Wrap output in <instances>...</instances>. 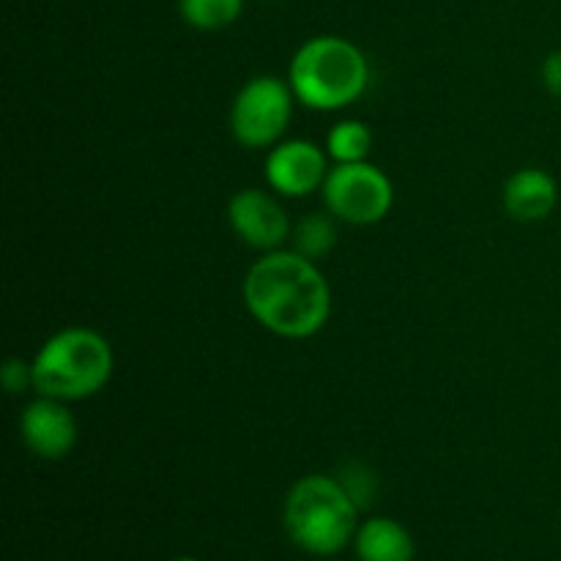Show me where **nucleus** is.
I'll use <instances>...</instances> for the list:
<instances>
[{
	"label": "nucleus",
	"mask_w": 561,
	"mask_h": 561,
	"mask_svg": "<svg viewBox=\"0 0 561 561\" xmlns=\"http://www.w3.org/2000/svg\"><path fill=\"white\" fill-rule=\"evenodd\" d=\"M359 513L337 477L307 474L285 496L283 526L299 551L329 559L354 546Z\"/></svg>",
	"instance_id": "f03ea898"
},
{
	"label": "nucleus",
	"mask_w": 561,
	"mask_h": 561,
	"mask_svg": "<svg viewBox=\"0 0 561 561\" xmlns=\"http://www.w3.org/2000/svg\"><path fill=\"white\" fill-rule=\"evenodd\" d=\"M323 206L329 214L354 228H367L387 219L394 203V186L389 175L373 162L332 164L321 186Z\"/></svg>",
	"instance_id": "423d86ee"
},
{
	"label": "nucleus",
	"mask_w": 561,
	"mask_h": 561,
	"mask_svg": "<svg viewBox=\"0 0 561 561\" xmlns=\"http://www.w3.org/2000/svg\"><path fill=\"white\" fill-rule=\"evenodd\" d=\"M504 208L518 222H542L559 203V184L548 170L520 168L507 179L502 192Z\"/></svg>",
	"instance_id": "9d476101"
},
{
	"label": "nucleus",
	"mask_w": 561,
	"mask_h": 561,
	"mask_svg": "<svg viewBox=\"0 0 561 561\" xmlns=\"http://www.w3.org/2000/svg\"><path fill=\"white\" fill-rule=\"evenodd\" d=\"M294 102L288 80L274 75L252 77L230 104V135L244 148H274L285 140L294 118Z\"/></svg>",
	"instance_id": "39448f33"
},
{
	"label": "nucleus",
	"mask_w": 561,
	"mask_h": 561,
	"mask_svg": "<svg viewBox=\"0 0 561 561\" xmlns=\"http://www.w3.org/2000/svg\"><path fill=\"white\" fill-rule=\"evenodd\" d=\"M542 85L551 96L561 99V49H553L546 60H542Z\"/></svg>",
	"instance_id": "f3484780"
},
{
	"label": "nucleus",
	"mask_w": 561,
	"mask_h": 561,
	"mask_svg": "<svg viewBox=\"0 0 561 561\" xmlns=\"http://www.w3.org/2000/svg\"><path fill=\"white\" fill-rule=\"evenodd\" d=\"M354 551L359 561H414L416 542L400 520L373 515L356 529Z\"/></svg>",
	"instance_id": "9b49d317"
},
{
	"label": "nucleus",
	"mask_w": 561,
	"mask_h": 561,
	"mask_svg": "<svg viewBox=\"0 0 561 561\" xmlns=\"http://www.w3.org/2000/svg\"><path fill=\"white\" fill-rule=\"evenodd\" d=\"M181 20L195 31H222L244 11V0H179Z\"/></svg>",
	"instance_id": "4468645a"
},
{
	"label": "nucleus",
	"mask_w": 561,
	"mask_h": 561,
	"mask_svg": "<svg viewBox=\"0 0 561 561\" xmlns=\"http://www.w3.org/2000/svg\"><path fill=\"white\" fill-rule=\"evenodd\" d=\"M0 378L9 392H25V389H33V365L22 359H9L0 370Z\"/></svg>",
	"instance_id": "dca6fc26"
},
{
	"label": "nucleus",
	"mask_w": 561,
	"mask_h": 561,
	"mask_svg": "<svg viewBox=\"0 0 561 561\" xmlns=\"http://www.w3.org/2000/svg\"><path fill=\"white\" fill-rule=\"evenodd\" d=\"M33 365V389L42 398L77 403L102 392L115 370L113 345L88 327H66L42 343Z\"/></svg>",
	"instance_id": "20e7f679"
},
{
	"label": "nucleus",
	"mask_w": 561,
	"mask_h": 561,
	"mask_svg": "<svg viewBox=\"0 0 561 561\" xmlns=\"http://www.w3.org/2000/svg\"><path fill=\"white\" fill-rule=\"evenodd\" d=\"M329 175L327 148L310 140H279L266 153V184L279 197H307L323 186Z\"/></svg>",
	"instance_id": "6e6552de"
},
{
	"label": "nucleus",
	"mask_w": 561,
	"mask_h": 561,
	"mask_svg": "<svg viewBox=\"0 0 561 561\" xmlns=\"http://www.w3.org/2000/svg\"><path fill=\"white\" fill-rule=\"evenodd\" d=\"M228 222L233 233L257 252L283 250L285 241H290V233H294L283 203L272 192L257 190V186H247L230 197Z\"/></svg>",
	"instance_id": "0eeeda50"
},
{
	"label": "nucleus",
	"mask_w": 561,
	"mask_h": 561,
	"mask_svg": "<svg viewBox=\"0 0 561 561\" xmlns=\"http://www.w3.org/2000/svg\"><path fill=\"white\" fill-rule=\"evenodd\" d=\"M268 3H279V0H268Z\"/></svg>",
	"instance_id": "6ab92c4d"
},
{
	"label": "nucleus",
	"mask_w": 561,
	"mask_h": 561,
	"mask_svg": "<svg viewBox=\"0 0 561 561\" xmlns=\"http://www.w3.org/2000/svg\"><path fill=\"white\" fill-rule=\"evenodd\" d=\"M241 296L250 316L285 340L316 337L332 316V288L318 263L285 247L252 263Z\"/></svg>",
	"instance_id": "f257e3e1"
},
{
	"label": "nucleus",
	"mask_w": 561,
	"mask_h": 561,
	"mask_svg": "<svg viewBox=\"0 0 561 561\" xmlns=\"http://www.w3.org/2000/svg\"><path fill=\"white\" fill-rule=\"evenodd\" d=\"M77 420L69 403L38 394L20 416V436L25 447L42 460H64L77 447Z\"/></svg>",
	"instance_id": "1a4fd4ad"
},
{
	"label": "nucleus",
	"mask_w": 561,
	"mask_h": 561,
	"mask_svg": "<svg viewBox=\"0 0 561 561\" xmlns=\"http://www.w3.org/2000/svg\"><path fill=\"white\" fill-rule=\"evenodd\" d=\"M173 561H201V559H195V557H179V559H173Z\"/></svg>",
	"instance_id": "a211bd4d"
},
{
	"label": "nucleus",
	"mask_w": 561,
	"mask_h": 561,
	"mask_svg": "<svg viewBox=\"0 0 561 561\" xmlns=\"http://www.w3.org/2000/svg\"><path fill=\"white\" fill-rule=\"evenodd\" d=\"M288 85L296 102L318 113H337L359 102L370 85V64L343 36L307 38L288 66Z\"/></svg>",
	"instance_id": "7ed1b4c3"
},
{
	"label": "nucleus",
	"mask_w": 561,
	"mask_h": 561,
	"mask_svg": "<svg viewBox=\"0 0 561 561\" xmlns=\"http://www.w3.org/2000/svg\"><path fill=\"white\" fill-rule=\"evenodd\" d=\"M340 219L329 211H312L307 217H301L294 225V233H290V250H296L299 255L310 257V261H321L329 252L334 250L340 236Z\"/></svg>",
	"instance_id": "f8f14e48"
},
{
	"label": "nucleus",
	"mask_w": 561,
	"mask_h": 561,
	"mask_svg": "<svg viewBox=\"0 0 561 561\" xmlns=\"http://www.w3.org/2000/svg\"><path fill=\"white\" fill-rule=\"evenodd\" d=\"M334 477H337L340 485L348 491V496L354 499L356 507H359V510H367V507H370V502H376L378 480L365 463H356V460H354V463H343Z\"/></svg>",
	"instance_id": "2eb2a0df"
},
{
	"label": "nucleus",
	"mask_w": 561,
	"mask_h": 561,
	"mask_svg": "<svg viewBox=\"0 0 561 561\" xmlns=\"http://www.w3.org/2000/svg\"><path fill=\"white\" fill-rule=\"evenodd\" d=\"M373 151V131L365 121L345 118L327 135V153L334 164L367 162Z\"/></svg>",
	"instance_id": "ddd939ff"
}]
</instances>
